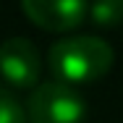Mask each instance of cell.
Returning <instances> with one entry per match:
<instances>
[{
  "instance_id": "obj_1",
  "label": "cell",
  "mask_w": 123,
  "mask_h": 123,
  "mask_svg": "<svg viewBox=\"0 0 123 123\" xmlns=\"http://www.w3.org/2000/svg\"><path fill=\"white\" fill-rule=\"evenodd\" d=\"M50 71L55 74V81L63 84H89L99 81L115 63L113 47L92 34L79 37H63L50 47Z\"/></svg>"
},
{
  "instance_id": "obj_2",
  "label": "cell",
  "mask_w": 123,
  "mask_h": 123,
  "mask_svg": "<svg viewBox=\"0 0 123 123\" xmlns=\"http://www.w3.org/2000/svg\"><path fill=\"white\" fill-rule=\"evenodd\" d=\"M29 123H84V99L71 84L45 81L29 97Z\"/></svg>"
},
{
  "instance_id": "obj_3",
  "label": "cell",
  "mask_w": 123,
  "mask_h": 123,
  "mask_svg": "<svg viewBox=\"0 0 123 123\" xmlns=\"http://www.w3.org/2000/svg\"><path fill=\"white\" fill-rule=\"evenodd\" d=\"M39 74H42V58L31 39L11 37L0 45V76L11 86L16 89L37 86Z\"/></svg>"
},
{
  "instance_id": "obj_4",
  "label": "cell",
  "mask_w": 123,
  "mask_h": 123,
  "mask_svg": "<svg viewBox=\"0 0 123 123\" xmlns=\"http://www.w3.org/2000/svg\"><path fill=\"white\" fill-rule=\"evenodd\" d=\"M26 18L45 31H71L89 13V0H21Z\"/></svg>"
},
{
  "instance_id": "obj_5",
  "label": "cell",
  "mask_w": 123,
  "mask_h": 123,
  "mask_svg": "<svg viewBox=\"0 0 123 123\" xmlns=\"http://www.w3.org/2000/svg\"><path fill=\"white\" fill-rule=\"evenodd\" d=\"M89 16L97 26H118L123 21V0H92Z\"/></svg>"
},
{
  "instance_id": "obj_6",
  "label": "cell",
  "mask_w": 123,
  "mask_h": 123,
  "mask_svg": "<svg viewBox=\"0 0 123 123\" xmlns=\"http://www.w3.org/2000/svg\"><path fill=\"white\" fill-rule=\"evenodd\" d=\"M0 123H26L21 102L5 89H0Z\"/></svg>"
}]
</instances>
